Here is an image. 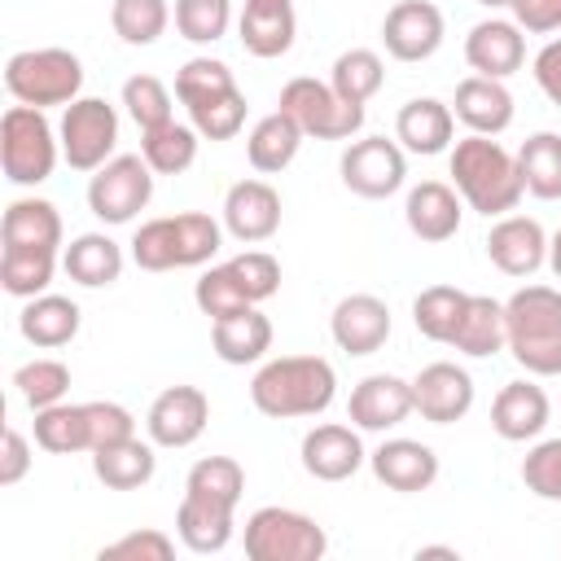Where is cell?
<instances>
[{"mask_svg": "<svg viewBox=\"0 0 561 561\" xmlns=\"http://www.w3.org/2000/svg\"><path fill=\"white\" fill-rule=\"evenodd\" d=\"M447 167H451L456 193L469 202V210H478L486 219L513 215L517 202H522V193H526L522 171H517V153H508L495 136L469 131L465 140H456Z\"/></svg>", "mask_w": 561, "mask_h": 561, "instance_id": "cell-1", "label": "cell"}, {"mask_svg": "<svg viewBox=\"0 0 561 561\" xmlns=\"http://www.w3.org/2000/svg\"><path fill=\"white\" fill-rule=\"evenodd\" d=\"M333 394H337V373L320 355H276L259 364L250 381V403L272 421L320 416L333 403Z\"/></svg>", "mask_w": 561, "mask_h": 561, "instance_id": "cell-2", "label": "cell"}, {"mask_svg": "<svg viewBox=\"0 0 561 561\" xmlns=\"http://www.w3.org/2000/svg\"><path fill=\"white\" fill-rule=\"evenodd\" d=\"M504 351L535 377L561 373V289L522 285L504 302Z\"/></svg>", "mask_w": 561, "mask_h": 561, "instance_id": "cell-3", "label": "cell"}, {"mask_svg": "<svg viewBox=\"0 0 561 561\" xmlns=\"http://www.w3.org/2000/svg\"><path fill=\"white\" fill-rule=\"evenodd\" d=\"M4 88L18 105H70L83 88V61L70 48H22L4 61Z\"/></svg>", "mask_w": 561, "mask_h": 561, "instance_id": "cell-4", "label": "cell"}, {"mask_svg": "<svg viewBox=\"0 0 561 561\" xmlns=\"http://www.w3.org/2000/svg\"><path fill=\"white\" fill-rule=\"evenodd\" d=\"M57 153H61V140H57L53 123L44 118V110H35V105H9L4 110L0 162H4L9 184H22V188L44 184L57 167Z\"/></svg>", "mask_w": 561, "mask_h": 561, "instance_id": "cell-5", "label": "cell"}, {"mask_svg": "<svg viewBox=\"0 0 561 561\" xmlns=\"http://www.w3.org/2000/svg\"><path fill=\"white\" fill-rule=\"evenodd\" d=\"M329 535L316 517L280 504H263L245 517V557L250 561H320Z\"/></svg>", "mask_w": 561, "mask_h": 561, "instance_id": "cell-6", "label": "cell"}, {"mask_svg": "<svg viewBox=\"0 0 561 561\" xmlns=\"http://www.w3.org/2000/svg\"><path fill=\"white\" fill-rule=\"evenodd\" d=\"M276 110H285L302 127V136H316V140H351L364 127V105H351L346 96H337L333 83H320L311 75L289 79L280 88Z\"/></svg>", "mask_w": 561, "mask_h": 561, "instance_id": "cell-7", "label": "cell"}, {"mask_svg": "<svg viewBox=\"0 0 561 561\" xmlns=\"http://www.w3.org/2000/svg\"><path fill=\"white\" fill-rule=\"evenodd\" d=\"M153 197V167L140 153H114L88 180V210L101 224H131Z\"/></svg>", "mask_w": 561, "mask_h": 561, "instance_id": "cell-8", "label": "cell"}, {"mask_svg": "<svg viewBox=\"0 0 561 561\" xmlns=\"http://www.w3.org/2000/svg\"><path fill=\"white\" fill-rule=\"evenodd\" d=\"M57 140H61V158L75 167V171H96L114 158V145H118V110L101 96H79L61 110V127H57Z\"/></svg>", "mask_w": 561, "mask_h": 561, "instance_id": "cell-9", "label": "cell"}, {"mask_svg": "<svg viewBox=\"0 0 561 561\" xmlns=\"http://www.w3.org/2000/svg\"><path fill=\"white\" fill-rule=\"evenodd\" d=\"M342 184L355 193V197H368V202H381L390 193L403 188L408 180V158H403V145L399 140H386V136H364V140H351L342 149Z\"/></svg>", "mask_w": 561, "mask_h": 561, "instance_id": "cell-10", "label": "cell"}, {"mask_svg": "<svg viewBox=\"0 0 561 561\" xmlns=\"http://www.w3.org/2000/svg\"><path fill=\"white\" fill-rule=\"evenodd\" d=\"M206 421H210V399L202 386H167L145 412V434L153 438V447L180 451L202 438Z\"/></svg>", "mask_w": 561, "mask_h": 561, "instance_id": "cell-11", "label": "cell"}, {"mask_svg": "<svg viewBox=\"0 0 561 561\" xmlns=\"http://www.w3.org/2000/svg\"><path fill=\"white\" fill-rule=\"evenodd\" d=\"M447 22L443 9L430 0H399L386 18H381V44L394 61H425L443 48Z\"/></svg>", "mask_w": 561, "mask_h": 561, "instance_id": "cell-12", "label": "cell"}, {"mask_svg": "<svg viewBox=\"0 0 561 561\" xmlns=\"http://www.w3.org/2000/svg\"><path fill=\"white\" fill-rule=\"evenodd\" d=\"M412 403L430 425H451L473 408V377L451 359H434L412 377Z\"/></svg>", "mask_w": 561, "mask_h": 561, "instance_id": "cell-13", "label": "cell"}, {"mask_svg": "<svg viewBox=\"0 0 561 561\" xmlns=\"http://www.w3.org/2000/svg\"><path fill=\"white\" fill-rule=\"evenodd\" d=\"M416 412L412 403V381L394 377V373H373L364 377L355 390H351V403H346V416L355 430H368V434H386L394 425H403L408 416Z\"/></svg>", "mask_w": 561, "mask_h": 561, "instance_id": "cell-14", "label": "cell"}, {"mask_svg": "<svg viewBox=\"0 0 561 561\" xmlns=\"http://www.w3.org/2000/svg\"><path fill=\"white\" fill-rule=\"evenodd\" d=\"M486 259L504 276H535L548 263V232L530 215H500L486 232Z\"/></svg>", "mask_w": 561, "mask_h": 561, "instance_id": "cell-15", "label": "cell"}, {"mask_svg": "<svg viewBox=\"0 0 561 561\" xmlns=\"http://www.w3.org/2000/svg\"><path fill=\"white\" fill-rule=\"evenodd\" d=\"M298 451H302V469L316 482H346L368 460V451L359 443V430L355 425H337V421H324V425L307 430Z\"/></svg>", "mask_w": 561, "mask_h": 561, "instance_id": "cell-16", "label": "cell"}, {"mask_svg": "<svg viewBox=\"0 0 561 561\" xmlns=\"http://www.w3.org/2000/svg\"><path fill=\"white\" fill-rule=\"evenodd\" d=\"M465 61L473 66V75L508 79L526 61V31L508 18H482L465 35Z\"/></svg>", "mask_w": 561, "mask_h": 561, "instance_id": "cell-17", "label": "cell"}, {"mask_svg": "<svg viewBox=\"0 0 561 561\" xmlns=\"http://www.w3.org/2000/svg\"><path fill=\"white\" fill-rule=\"evenodd\" d=\"M368 469L381 486L390 491H403V495H416V491H430L438 482V456L430 443L421 438H386L373 456H368Z\"/></svg>", "mask_w": 561, "mask_h": 561, "instance_id": "cell-18", "label": "cell"}, {"mask_svg": "<svg viewBox=\"0 0 561 561\" xmlns=\"http://www.w3.org/2000/svg\"><path fill=\"white\" fill-rule=\"evenodd\" d=\"M224 228L245 241L259 245L267 237H276L280 228V193L267 180H237L224 197Z\"/></svg>", "mask_w": 561, "mask_h": 561, "instance_id": "cell-19", "label": "cell"}, {"mask_svg": "<svg viewBox=\"0 0 561 561\" xmlns=\"http://www.w3.org/2000/svg\"><path fill=\"white\" fill-rule=\"evenodd\" d=\"M329 333H333L337 351H346V355H373L390 337V307L377 294H346L333 307V316H329Z\"/></svg>", "mask_w": 561, "mask_h": 561, "instance_id": "cell-20", "label": "cell"}, {"mask_svg": "<svg viewBox=\"0 0 561 561\" xmlns=\"http://www.w3.org/2000/svg\"><path fill=\"white\" fill-rule=\"evenodd\" d=\"M403 219L416 241H451L460 232V193L443 180H421L403 197Z\"/></svg>", "mask_w": 561, "mask_h": 561, "instance_id": "cell-21", "label": "cell"}, {"mask_svg": "<svg viewBox=\"0 0 561 561\" xmlns=\"http://www.w3.org/2000/svg\"><path fill=\"white\" fill-rule=\"evenodd\" d=\"M548 416H552V403H548L543 386H535V381H508V386H500V394L491 403V430L504 443L539 438Z\"/></svg>", "mask_w": 561, "mask_h": 561, "instance_id": "cell-22", "label": "cell"}, {"mask_svg": "<svg viewBox=\"0 0 561 561\" xmlns=\"http://www.w3.org/2000/svg\"><path fill=\"white\" fill-rule=\"evenodd\" d=\"M232 504H224V500H210V495H193V491H184V500H180V508H175V535H180V543L188 548V552H197V557H210V552H224L228 543H232Z\"/></svg>", "mask_w": 561, "mask_h": 561, "instance_id": "cell-23", "label": "cell"}, {"mask_svg": "<svg viewBox=\"0 0 561 561\" xmlns=\"http://www.w3.org/2000/svg\"><path fill=\"white\" fill-rule=\"evenodd\" d=\"M451 114L478 131V136H500L513 123V92L504 88V79H486V75H469L456 83V101Z\"/></svg>", "mask_w": 561, "mask_h": 561, "instance_id": "cell-24", "label": "cell"}, {"mask_svg": "<svg viewBox=\"0 0 561 561\" xmlns=\"http://www.w3.org/2000/svg\"><path fill=\"white\" fill-rule=\"evenodd\" d=\"M451 136H456V114L438 96H412L394 118V140L421 158L443 153L451 145Z\"/></svg>", "mask_w": 561, "mask_h": 561, "instance_id": "cell-25", "label": "cell"}, {"mask_svg": "<svg viewBox=\"0 0 561 561\" xmlns=\"http://www.w3.org/2000/svg\"><path fill=\"white\" fill-rule=\"evenodd\" d=\"M237 31H241V48L250 57H280L294 48V31H298L294 4L289 0H245Z\"/></svg>", "mask_w": 561, "mask_h": 561, "instance_id": "cell-26", "label": "cell"}, {"mask_svg": "<svg viewBox=\"0 0 561 561\" xmlns=\"http://www.w3.org/2000/svg\"><path fill=\"white\" fill-rule=\"evenodd\" d=\"M210 346L224 364H259L272 351V320L259 307L219 316V320H210Z\"/></svg>", "mask_w": 561, "mask_h": 561, "instance_id": "cell-27", "label": "cell"}, {"mask_svg": "<svg viewBox=\"0 0 561 561\" xmlns=\"http://www.w3.org/2000/svg\"><path fill=\"white\" fill-rule=\"evenodd\" d=\"M79 302L75 298H61V294H35L26 298L22 316H18V333L39 346V351H57L66 342H75L79 333Z\"/></svg>", "mask_w": 561, "mask_h": 561, "instance_id": "cell-28", "label": "cell"}, {"mask_svg": "<svg viewBox=\"0 0 561 561\" xmlns=\"http://www.w3.org/2000/svg\"><path fill=\"white\" fill-rule=\"evenodd\" d=\"M123 245L114 241V237H105V232H79L70 245H66V254H61V267H66V276L75 280V285H83V289H105V285H114L118 276H123Z\"/></svg>", "mask_w": 561, "mask_h": 561, "instance_id": "cell-29", "label": "cell"}, {"mask_svg": "<svg viewBox=\"0 0 561 561\" xmlns=\"http://www.w3.org/2000/svg\"><path fill=\"white\" fill-rule=\"evenodd\" d=\"M302 127L285 114V110H272V114H263L254 127H250V136H245V158H250V167L259 171V175H276V171H285L294 158H298V149H302Z\"/></svg>", "mask_w": 561, "mask_h": 561, "instance_id": "cell-30", "label": "cell"}, {"mask_svg": "<svg viewBox=\"0 0 561 561\" xmlns=\"http://www.w3.org/2000/svg\"><path fill=\"white\" fill-rule=\"evenodd\" d=\"M158 469V456H153V438L140 443L136 434L131 438H118L110 447H96L92 451V473L96 482H105L110 491H136L153 478Z\"/></svg>", "mask_w": 561, "mask_h": 561, "instance_id": "cell-31", "label": "cell"}, {"mask_svg": "<svg viewBox=\"0 0 561 561\" xmlns=\"http://www.w3.org/2000/svg\"><path fill=\"white\" fill-rule=\"evenodd\" d=\"M4 245H26V250H57L61 245V215L44 197H18L4 210L0 224Z\"/></svg>", "mask_w": 561, "mask_h": 561, "instance_id": "cell-32", "label": "cell"}, {"mask_svg": "<svg viewBox=\"0 0 561 561\" xmlns=\"http://www.w3.org/2000/svg\"><path fill=\"white\" fill-rule=\"evenodd\" d=\"M447 346H456L469 359H486V355L504 351V302H495L486 294H469L465 316Z\"/></svg>", "mask_w": 561, "mask_h": 561, "instance_id": "cell-33", "label": "cell"}, {"mask_svg": "<svg viewBox=\"0 0 561 561\" xmlns=\"http://www.w3.org/2000/svg\"><path fill=\"white\" fill-rule=\"evenodd\" d=\"M197 127L193 123H162V127H149L140 131V158L153 167V175H180L197 162Z\"/></svg>", "mask_w": 561, "mask_h": 561, "instance_id": "cell-34", "label": "cell"}, {"mask_svg": "<svg viewBox=\"0 0 561 561\" xmlns=\"http://www.w3.org/2000/svg\"><path fill=\"white\" fill-rule=\"evenodd\" d=\"M35 447L53 456H75L92 451V430H88V408L83 403H53L35 412Z\"/></svg>", "mask_w": 561, "mask_h": 561, "instance_id": "cell-35", "label": "cell"}, {"mask_svg": "<svg viewBox=\"0 0 561 561\" xmlns=\"http://www.w3.org/2000/svg\"><path fill=\"white\" fill-rule=\"evenodd\" d=\"M517 171L530 197L557 202L561 197V136L557 131H535L517 149Z\"/></svg>", "mask_w": 561, "mask_h": 561, "instance_id": "cell-36", "label": "cell"}, {"mask_svg": "<svg viewBox=\"0 0 561 561\" xmlns=\"http://www.w3.org/2000/svg\"><path fill=\"white\" fill-rule=\"evenodd\" d=\"M53 272H57V250H26V245H4L0 250V285L13 298L48 294Z\"/></svg>", "mask_w": 561, "mask_h": 561, "instance_id": "cell-37", "label": "cell"}, {"mask_svg": "<svg viewBox=\"0 0 561 561\" xmlns=\"http://www.w3.org/2000/svg\"><path fill=\"white\" fill-rule=\"evenodd\" d=\"M465 302H469V294L456 289V285H430V289H421L412 298V324H416V333L430 337V342H451V333H456V324L465 316Z\"/></svg>", "mask_w": 561, "mask_h": 561, "instance_id": "cell-38", "label": "cell"}, {"mask_svg": "<svg viewBox=\"0 0 561 561\" xmlns=\"http://www.w3.org/2000/svg\"><path fill=\"white\" fill-rule=\"evenodd\" d=\"M329 83L351 105H368L386 83V61L373 48H346V53H337V61L329 70Z\"/></svg>", "mask_w": 561, "mask_h": 561, "instance_id": "cell-39", "label": "cell"}, {"mask_svg": "<svg viewBox=\"0 0 561 561\" xmlns=\"http://www.w3.org/2000/svg\"><path fill=\"white\" fill-rule=\"evenodd\" d=\"M167 22H171V4L167 0H114L110 4V26L131 48H145V44L162 39Z\"/></svg>", "mask_w": 561, "mask_h": 561, "instance_id": "cell-40", "label": "cell"}, {"mask_svg": "<svg viewBox=\"0 0 561 561\" xmlns=\"http://www.w3.org/2000/svg\"><path fill=\"white\" fill-rule=\"evenodd\" d=\"M224 245V228L219 219H210L206 210H180L175 215V259L180 267H202L219 254Z\"/></svg>", "mask_w": 561, "mask_h": 561, "instance_id": "cell-41", "label": "cell"}, {"mask_svg": "<svg viewBox=\"0 0 561 561\" xmlns=\"http://www.w3.org/2000/svg\"><path fill=\"white\" fill-rule=\"evenodd\" d=\"M13 386H18L22 403H26L31 412H39V408H53V403L66 399V390H70V368H66L61 359H31V364H22V368L13 373Z\"/></svg>", "mask_w": 561, "mask_h": 561, "instance_id": "cell-42", "label": "cell"}, {"mask_svg": "<svg viewBox=\"0 0 561 561\" xmlns=\"http://www.w3.org/2000/svg\"><path fill=\"white\" fill-rule=\"evenodd\" d=\"M184 491L193 495H210V500H224V504H241V491H245V469L232 460V456H202L188 478H184Z\"/></svg>", "mask_w": 561, "mask_h": 561, "instance_id": "cell-43", "label": "cell"}, {"mask_svg": "<svg viewBox=\"0 0 561 561\" xmlns=\"http://www.w3.org/2000/svg\"><path fill=\"white\" fill-rule=\"evenodd\" d=\"M232 88H237V79L228 70V61H219V57H188L175 70V96H180L184 110L197 105V101H210L219 92H232Z\"/></svg>", "mask_w": 561, "mask_h": 561, "instance_id": "cell-44", "label": "cell"}, {"mask_svg": "<svg viewBox=\"0 0 561 561\" xmlns=\"http://www.w3.org/2000/svg\"><path fill=\"white\" fill-rule=\"evenodd\" d=\"M232 26V0H175V31L188 44H215Z\"/></svg>", "mask_w": 561, "mask_h": 561, "instance_id": "cell-45", "label": "cell"}, {"mask_svg": "<svg viewBox=\"0 0 561 561\" xmlns=\"http://www.w3.org/2000/svg\"><path fill=\"white\" fill-rule=\"evenodd\" d=\"M123 110L140 131L162 127V123H171V88L158 75H131L123 83Z\"/></svg>", "mask_w": 561, "mask_h": 561, "instance_id": "cell-46", "label": "cell"}, {"mask_svg": "<svg viewBox=\"0 0 561 561\" xmlns=\"http://www.w3.org/2000/svg\"><path fill=\"white\" fill-rule=\"evenodd\" d=\"M188 123L197 127L202 140H232L245 127V96H241V88L188 105Z\"/></svg>", "mask_w": 561, "mask_h": 561, "instance_id": "cell-47", "label": "cell"}, {"mask_svg": "<svg viewBox=\"0 0 561 561\" xmlns=\"http://www.w3.org/2000/svg\"><path fill=\"white\" fill-rule=\"evenodd\" d=\"M131 263L140 272H171L180 267L175 259V215H162V219H145L131 237Z\"/></svg>", "mask_w": 561, "mask_h": 561, "instance_id": "cell-48", "label": "cell"}, {"mask_svg": "<svg viewBox=\"0 0 561 561\" xmlns=\"http://www.w3.org/2000/svg\"><path fill=\"white\" fill-rule=\"evenodd\" d=\"M193 302H197L202 316H210V320L232 316V311H241V307H254V302L245 298V289L237 285V276H232L228 263H215V267H206V272L197 276V285H193Z\"/></svg>", "mask_w": 561, "mask_h": 561, "instance_id": "cell-49", "label": "cell"}, {"mask_svg": "<svg viewBox=\"0 0 561 561\" xmlns=\"http://www.w3.org/2000/svg\"><path fill=\"white\" fill-rule=\"evenodd\" d=\"M522 482L526 491H535L539 500L561 504V438H543L526 451L522 460Z\"/></svg>", "mask_w": 561, "mask_h": 561, "instance_id": "cell-50", "label": "cell"}, {"mask_svg": "<svg viewBox=\"0 0 561 561\" xmlns=\"http://www.w3.org/2000/svg\"><path fill=\"white\" fill-rule=\"evenodd\" d=\"M228 267H232L237 285L245 289V298H250L254 307L267 302V298L280 289V263H276L267 250H241L237 259H228Z\"/></svg>", "mask_w": 561, "mask_h": 561, "instance_id": "cell-51", "label": "cell"}, {"mask_svg": "<svg viewBox=\"0 0 561 561\" xmlns=\"http://www.w3.org/2000/svg\"><path fill=\"white\" fill-rule=\"evenodd\" d=\"M171 552H175V539L145 526V530H127L123 539L105 543L96 557L101 561H171Z\"/></svg>", "mask_w": 561, "mask_h": 561, "instance_id": "cell-52", "label": "cell"}, {"mask_svg": "<svg viewBox=\"0 0 561 561\" xmlns=\"http://www.w3.org/2000/svg\"><path fill=\"white\" fill-rule=\"evenodd\" d=\"M83 408H88L92 451H96V447H110V443H118V438H131V434H136V416H131V412H127L123 403H114V399H88Z\"/></svg>", "mask_w": 561, "mask_h": 561, "instance_id": "cell-53", "label": "cell"}, {"mask_svg": "<svg viewBox=\"0 0 561 561\" xmlns=\"http://www.w3.org/2000/svg\"><path fill=\"white\" fill-rule=\"evenodd\" d=\"M513 22L526 35H552L561 31V0H513Z\"/></svg>", "mask_w": 561, "mask_h": 561, "instance_id": "cell-54", "label": "cell"}, {"mask_svg": "<svg viewBox=\"0 0 561 561\" xmlns=\"http://www.w3.org/2000/svg\"><path fill=\"white\" fill-rule=\"evenodd\" d=\"M31 443L18 425H4V447H0V486H18L31 469Z\"/></svg>", "mask_w": 561, "mask_h": 561, "instance_id": "cell-55", "label": "cell"}, {"mask_svg": "<svg viewBox=\"0 0 561 561\" xmlns=\"http://www.w3.org/2000/svg\"><path fill=\"white\" fill-rule=\"evenodd\" d=\"M535 83H539V92L561 110V35L548 39V44L535 53Z\"/></svg>", "mask_w": 561, "mask_h": 561, "instance_id": "cell-56", "label": "cell"}, {"mask_svg": "<svg viewBox=\"0 0 561 561\" xmlns=\"http://www.w3.org/2000/svg\"><path fill=\"white\" fill-rule=\"evenodd\" d=\"M548 267H552V276L561 280V228L548 237Z\"/></svg>", "mask_w": 561, "mask_h": 561, "instance_id": "cell-57", "label": "cell"}, {"mask_svg": "<svg viewBox=\"0 0 561 561\" xmlns=\"http://www.w3.org/2000/svg\"><path fill=\"white\" fill-rule=\"evenodd\" d=\"M416 557H456V548H421Z\"/></svg>", "mask_w": 561, "mask_h": 561, "instance_id": "cell-58", "label": "cell"}, {"mask_svg": "<svg viewBox=\"0 0 561 561\" xmlns=\"http://www.w3.org/2000/svg\"><path fill=\"white\" fill-rule=\"evenodd\" d=\"M478 4H482V9H508L513 0H478Z\"/></svg>", "mask_w": 561, "mask_h": 561, "instance_id": "cell-59", "label": "cell"}]
</instances>
